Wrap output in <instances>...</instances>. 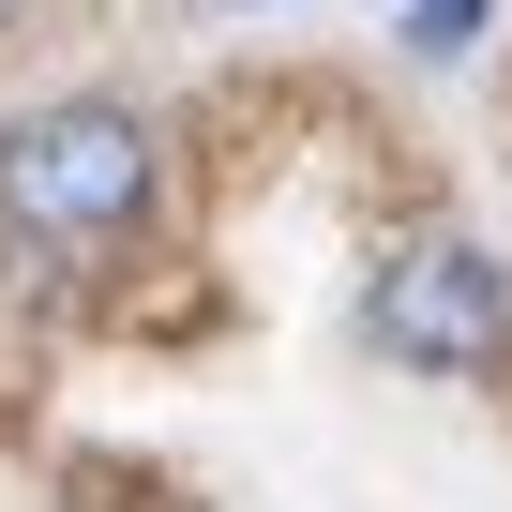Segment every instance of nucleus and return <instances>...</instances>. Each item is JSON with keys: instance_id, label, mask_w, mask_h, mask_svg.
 <instances>
[{"instance_id": "obj_2", "label": "nucleus", "mask_w": 512, "mask_h": 512, "mask_svg": "<svg viewBox=\"0 0 512 512\" xmlns=\"http://www.w3.org/2000/svg\"><path fill=\"white\" fill-rule=\"evenodd\" d=\"M362 332H377L407 377H497V347H512V272H497L482 241L422 226V241H392V256H377Z\"/></svg>"}, {"instance_id": "obj_1", "label": "nucleus", "mask_w": 512, "mask_h": 512, "mask_svg": "<svg viewBox=\"0 0 512 512\" xmlns=\"http://www.w3.org/2000/svg\"><path fill=\"white\" fill-rule=\"evenodd\" d=\"M136 226H151V121L136 106H31V121H0V241L106 256Z\"/></svg>"}, {"instance_id": "obj_3", "label": "nucleus", "mask_w": 512, "mask_h": 512, "mask_svg": "<svg viewBox=\"0 0 512 512\" xmlns=\"http://www.w3.org/2000/svg\"><path fill=\"white\" fill-rule=\"evenodd\" d=\"M407 46H422V61H467V46H482V0H407Z\"/></svg>"}]
</instances>
